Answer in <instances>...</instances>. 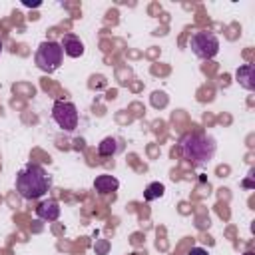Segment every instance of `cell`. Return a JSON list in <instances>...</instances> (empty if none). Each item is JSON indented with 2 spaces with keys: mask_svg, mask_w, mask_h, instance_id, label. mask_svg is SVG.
Returning <instances> with one entry per match:
<instances>
[{
  "mask_svg": "<svg viewBox=\"0 0 255 255\" xmlns=\"http://www.w3.org/2000/svg\"><path fill=\"white\" fill-rule=\"evenodd\" d=\"M50 189V175L38 163L24 165L16 175V191L24 199H40Z\"/></svg>",
  "mask_w": 255,
  "mask_h": 255,
  "instance_id": "obj_1",
  "label": "cell"
},
{
  "mask_svg": "<svg viewBox=\"0 0 255 255\" xmlns=\"http://www.w3.org/2000/svg\"><path fill=\"white\" fill-rule=\"evenodd\" d=\"M179 149L183 159H187L191 165H205L215 155V139L203 133H185L179 139Z\"/></svg>",
  "mask_w": 255,
  "mask_h": 255,
  "instance_id": "obj_2",
  "label": "cell"
},
{
  "mask_svg": "<svg viewBox=\"0 0 255 255\" xmlns=\"http://www.w3.org/2000/svg\"><path fill=\"white\" fill-rule=\"evenodd\" d=\"M34 60H36V66H38L42 72L52 74V72H56V70L62 66L64 50H62V46H60L58 42L48 40V42H42V44L38 46Z\"/></svg>",
  "mask_w": 255,
  "mask_h": 255,
  "instance_id": "obj_3",
  "label": "cell"
},
{
  "mask_svg": "<svg viewBox=\"0 0 255 255\" xmlns=\"http://www.w3.org/2000/svg\"><path fill=\"white\" fill-rule=\"evenodd\" d=\"M191 52L201 60H211L219 52V38L213 32H195L189 40Z\"/></svg>",
  "mask_w": 255,
  "mask_h": 255,
  "instance_id": "obj_4",
  "label": "cell"
},
{
  "mask_svg": "<svg viewBox=\"0 0 255 255\" xmlns=\"http://www.w3.org/2000/svg\"><path fill=\"white\" fill-rule=\"evenodd\" d=\"M52 120L64 131H74L78 128V108L72 102L58 100L52 106Z\"/></svg>",
  "mask_w": 255,
  "mask_h": 255,
  "instance_id": "obj_5",
  "label": "cell"
},
{
  "mask_svg": "<svg viewBox=\"0 0 255 255\" xmlns=\"http://www.w3.org/2000/svg\"><path fill=\"white\" fill-rule=\"evenodd\" d=\"M60 46H62L64 54L70 56V58H80V56H84V50H86L84 48V42L76 34H64Z\"/></svg>",
  "mask_w": 255,
  "mask_h": 255,
  "instance_id": "obj_6",
  "label": "cell"
},
{
  "mask_svg": "<svg viewBox=\"0 0 255 255\" xmlns=\"http://www.w3.org/2000/svg\"><path fill=\"white\" fill-rule=\"evenodd\" d=\"M36 215L42 221H56L60 217V205H58V201L56 199H44L42 203H38Z\"/></svg>",
  "mask_w": 255,
  "mask_h": 255,
  "instance_id": "obj_7",
  "label": "cell"
},
{
  "mask_svg": "<svg viewBox=\"0 0 255 255\" xmlns=\"http://www.w3.org/2000/svg\"><path fill=\"white\" fill-rule=\"evenodd\" d=\"M94 187H96L98 193L106 195V193L116 191V189L120 187V181H118L114 175H110V173H102V175H98V177L94 179Z\"/></svg>",
  "mask_w": 255,
  "mask_h": 255,
  "instance_id": "obj_8",
  "label": "cell"
},
{
  "mask_svg": "<svg viewBox=\"0 0 255 255\" xmlns=\"http://www.w3.org/2000/svg\"><path fill=\"white\" fill-rule=\"evenodd\" d=\"M237 82L245 88V90H255V66L253 64H245L235 72Z\"/></svg>",
  "mask_w": 255,
  "mask_h": 255,
  "instance_id": "obj_9",
  "label": "cell"
},
{
  "mask_svg": "<svg viewBox=\"0 0 255 255\" xmlns=\"http://www.w3.org/2000/svg\"><path fill=\"white\" fill-rule=\"evenodd\" d=\"M120 149H122V143H120V139H116V137H104V139L100 141V145H98V153H100L102 157H112V155H116Z\"/></svg>",
  "mask_w": 255,
  "mask_h": 255,
  "instance_id": "obj_10",
  "label": "cell"
},
{
  "mask_svg": "<svg viewBox=\"0 0 255 255\" xmlns=\"http://www.w3.org/2000/svg\"><path fill=\"white\" fill-rule=\"evenodd\" d=\"M163 191H165L163 183L153 181V183H149V185L145 187V191H143V199H145V201H153V199L161 197V195H163Z\"/></svg>",
  "mask_w": 255,
  "mask_h": 255,
  "instance_id": "obj_11",
  "label": "cell"
},
{
  "mask_svg": "<svg viewBox=\"0 0 255 255\" xmlns=\"http://www.w3.org/2000/svg\"><path fill=\"white\" fill-rule=\"evenodd\" d=\"M187 255H207V251H205V249H201V247H193Z\"/></svg>",
  "mask_w": 255,
  "mask_h": 255,
  "instance_id": "obj_12",
  "label": "cell"
},
{
  "mask_svg": "<svg viewBox=\"0 0 255 255\" xmlns=\"http://www.w3.org/2000/svg\"><path fill=\"white\" fill-rule=\"evenodd\" d=\"M243 255H253V253H251V251H247V253H243Z\"/></svg>",
  "mask_w": 255,
  "mask_h": 255,
  "instance_id": "obj_13",
  "label": "cell"
},
{
  "mask_svg": "<svg viewBox=\"0 0 255 255\" xmlns=\"http://www.w3.org/2000/svg\"><path fill=\"white\" fill-rule=\"evenodd\" d=\"M0 54H2V40H0Z\"/></svg>",
  "mask_w": 255,
  "mask_h": 255,
  "instance_id": "obj_14",
  "label": "cell"
}]
</instances>
